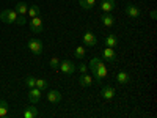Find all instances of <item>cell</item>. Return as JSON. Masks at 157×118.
Masks as SVG:
<instances>
[{
	"mask_svg": "<svg viewBox=\"0 0 157 118\" xmlns=\"http://www.w3.org/2000/svg\"><path fill=\"white\" fill-rule=\"evenodd\" d=\"M10 112V106L5 99H0V116H6Z\"/></svg>",
	"mask_w": 157,
	"mask_h": 118,
	"instance_id": "21",
	"label": "cell"
},
{
	"mask_svg": "<svg viewBox=\"0 0 157 118\" xmlns=\"http://www.w3.org/2000/svg\"><path fill=\"white\" fill-rule=\"evenodd\" d=\"M102 55H104V58H105L107 61H115L116 60V54H115L113 47H107L105 46V49L102 50Z\"/></svg>",
	"mask_w": 157,
	"mask_h": 118,
	"instance_id": "13",
	"label": "cell"
},
{
	"mask_svg": "<svg viewBox=\"0 0 157 118\" xmlns=\"http://www.w3.org/2000/svg\"><path fill=\"white\" fill-rule=\"evenodd\" d=\"M39 99H41V90L36 88V87H32L30 91H29V101L32 104H38Z\"/></svg>",
	"mask_w": 157,
	"mask_h": 118,
	"instance_id": "8",
	"label": "cell"
},
{
	"mask_svg": "<svg viewBox=\"0 0 157 118\" xmlns=\"http://www.w3.org/2000/svg\"><path fill=\"white\" fill-rule=\"evenodd\" d=\"M61 93L58 90H50V91H47V101L49 102H52V104H58L60 101H61Z\"/></svg>",
	"mask_w": 157,
	"mask_h": 118,
	"instance_id": "10",
	"label": "cell"
},
{
	"mask_svg": "<svg viewBox=\"0 0 157 118\" xmlns=\"http://www.w3.org/2000/svg\"><path fill=\"white\" fill-rule=\"evenodd\" d=\"M49 65H50V68H52V69H58V65H60V60H58L57 57H54V58H50Z\"/></svg>",
	"mask_w": 157,
	"mask_h": 118,
	"instance_id": "24",
	"label": "cell"
},
{
	"mask_svg": "<svg viewBox=\"0 0 157 118\" xmlns=\"http://www.w3.org/2000/svg\"><path fill=\"white\" fill-rule=\"evenodd\" d=\"M30 30L33 33H41L44 30V24H43V19L36 16V18H32L30 19Z\"/></svg>",
	"mask_w": 157,
	"mask_h": 118,
	"instance_id": "5",
	"label": "cell"
},
{
	"mask_svg": "<svg viewBox=\"0 0 157 118\" xmlns=\"http://www.w3.org/2000/svg\"><path fill=\"white\" fill-rule=\"evenodd\" d=\"M35 87L39 88V90H46L47 88V81H44V79H36V82H35Z\"/></svg>",
	"mask_w": 157,
	"mask_h": 118,
	"instance_id": "23",
	"label": "cell"
},
{
	"mask_svg": "<svg viewBox=\"0 0 157 118\" xmlns=\"http://www.w3.org/2000/svg\"><path fill=\"white\" fill-rule=\"evenodd\" d=\"M104 43H105V46H107V47H113V49H115V47L118 46V43H120V39H118V36H116V35L110 33L109 36H105Z\"/></svg>",
	"mask_w": 157,
	"mask_h": 118,
	"instance_id": "12",
	"label": "cell"
},
{
	"mask_svg": "<svg viewBox=\"0 0 157 118\" xmlns=\"http://www.w3.org/2000/svg\"><path fill=\"white\" fill-rule=\"evenodd\" d=\"M124 11H126V14L130 18V19H138L140 18V8L138 6H135V5H132V3H127L126 5V8H124Z\"/></svg>",
	"mask_w": 157,
	"mask_h": 118,
	"instance_id": "7",
	"label": "cell"
},
{
	"mask_svg": "<svg viewBox=\"0 0 157 118\" xmlns=\"http://www.w3.org/2000/svg\"><path fill=\"white\" fill-rule=\"evenodd\" d=\"M13 10H14L19 16H25V14H27V10H29V5L25 3V2H17Z\"/></svg>",
	"mask_w": 157,
	"mask_h": 118,
	"instance_id": "16",
	"label": "cell"
},
{
	"mask_svg": "<svg viewBox=\"0 0 157 118\" xmlns=\"http://www.w3.org/2000/svg\"><path fill=\"white\" fill-rule=\"evenodd\" d=\"M82 41L85 43L86 47H93V46H96V43H98V38H96V35H94L93 32L86 30V32L83 33V36H82Z\"/></svg>",
	"mask_w": 157,
	"mask_h": 118,
	"instance_id": "6",
	"label": "cell"
},
{
	"mask_svg": "<svg viewBox=\"0 0 157 118\" xmlns=\"http://www.w3.org/2000/svg\"><path fill=\"white\" fill-rule=\"evenodd\" d=\"M115 93H116V91H115V88L112 85H105V87H102V90H101V96L104 99H113Z\"/></svg>",
	"mask_w": 157,
	"mask_h": 118,
	"instance_id": "9",
	"label": "cell"
},
{
	"mask_svg": "<svg viewBox=\"0 0 157 118\" xmlns=\"http://www.w3.org/2000/svg\"><path fill=\"white\" fill-rule=\"evenodd\" d=\"M88 69H91V73H93V79H98V81H104V79L107 77V74H109V69L105 66V63H104L101 58H98V57H94L93 60L90 61Z\"/></svg>",
	"mask_w": 157,
	"mask_h": 118,
	"instance_id": "1",
	"label": "cell"
},
{
	"mask_svg": "<svg viewBox=\"0 0 157 118\" xmlns=\"http://www.w3.org/2000/svg\"><path fill=\"white\" fill-rule=\"evenodd\" d=\"M116 82H118V84H121V85L129 84V82H130V74L126 73V71H120V73L116 74Z\"/></svg>",
	"mask_w": 157,
	"mask_h": 118,
	"instance_id": "15",
	"label": "cell"
},
{
	"mask_svg": "<svg viewBox=\"0 0 157 118\" xmlns=\"http://www.w3.org/2000/svg\"><path fill=\"white\" fill-rule=\"evenodd\" d=\"M39 6L38 5H30L29 6V10H27V16L32 19V18H36V16H39Z\"/></svg>",
	"mask_w": 157,
	"mask_h": 118,
	"instance_id": "19",
	"label": "cell"
},
{
	"mask_svg": "<svg viewBox=\"0 0 157 118\" xmlns=\"http://www.w3.org/2000/svg\"><path fill=\"white\" fill-rule=\"evenodd\" d=\"M25 22H27L25 16H19V14H17V19H16V22H14V24H17V25H24Z\"/></svg>",
	"mask_w": 157,
	"mask_h": 118,
	"instance_id": "26",
	"label": "cell"
},
{
	"mask_svg": "<svg viewBox=\"0 0 157 118\" xmlns=\"http://www.w3.org/2000/svg\"><path fill=\"white\" fill-rule=\"evenodd\" d=\"M58 68H60V71H61L63 74H66V76L74 74L75 69H77V68H75V65H74L71 60H68V58H66V60H63V61L58 65Z\"/></svg>",
	"mask_w": 157,
	"mask_h": 118,
	"instance_id": "4",
	"label": "cell"
},
{
	"mask_svg": "<svg viewBox=\"0 0 157 118\" xmlns=\"http://www.w3.org/2000/svg\"><path fill=\"white\" fill-rule=\"evenodd\" d=\"M17 19V13L14 10H3L0 13V21L3 24H14Z\"/></svg>",
	"mask_w": 157,
	"mask_h": 118,
	"instance_id": "3",
	"label": "cell"
},
{
	"mask_svg": "<svg viewBox=\"0 0 157 118\" xmlns=\"http://www.w3.org/2000/svg\"><path fill=\"white\" fill-rule=\"evenodd\" d=\"M24 118H36L38 116V110H36V107L35 106H27L24 109Z\"/></svg>",
	"mask_w": 157,
	"mask_h": 118,
	"instance_id": "18",
	"label": "cell"
},
{
	"mask_svg": "<svg viewBox=\"0 0 157 118\" xmlns=\"http://www.w3.org/2000/svg\"><path fill=\"white\" fill-rule=\"evenodd\" d=\"M78 84H80L82 87H91L93 85V76H88L86 73L82 74L80 77H78Z\"/></svg>",
	"mask_w": 157,
	"mask_h": 118,
	"instance_id": "17",
	"label": "cell"
},
{
	"mask_svg": "<svg viewBox=\"0 0 157 118\" xmlns=\"http://www.w3.org/2000/svg\"><path fill=\"white\" fill-rule=\"evenodd\" d=\"M24 82H25V85H27V87H30V88H32V87H35L36 79H35V77H32V76H29V77H25V81H24Z\"/></svg>",
	"mask_w": 157,
	"mask_h": 118,
	"instance_id": "25",
	"label": "cell"
},
{
	"mask_svg": "<svg viewBox=\"0 0 157 118\" xmlns=\"http://www.w3.org/2000/svg\"><path fill=\"white\" fill-rule=\"evenodd\" d=\"M77 69H78V71H80L82 74H85V73H88V66H86V65H85V63H82V65H80V66H78Z\"/></svg>",
	"mask_w": 157,
	"mask_h": 118,
	"instance_id": "27",
	"label": "cell"
},
{
	"mask_svg": "<svg viewBox=\"0 0 157 118\" xmlns=\"http://www.w3.org/2000/svg\"><path fill=\"white\" fill-rule=\"evenodd\" d=\"M27 47L30 49V52H32V54H35V55H41V54H43V49H44L43 41H41V39H38V38L29 39Z\"/></svg>",
	"mask_w": 157,
	"mask_h": 118,
	"instance_id": "2",
	"label": "cell"
},
{
	"mask_svg": "<svg viewBox=\"0 0 157 118\" xmlns=\"http://www.w3.org/2000/svg\"><path fill=\"white\" fill-rule=\"evenodd\" d=\"M98 0H78V3H80V6L83 10H91V8H94Z\"/></svg>",
	"mask_w": 157,
	"mask_h": 118,
	"instance_id": "20",
	"label": "cell"
},
{
	"mask_svg": "<svg viewBox=\"0 0 157 118\" xmlns=\"http://www.w3.org/2000/svg\"><path fill=\"white\" fill-rule=\"evenodd\" d=\"M74 55H75V58H78V60L85 58V55H86V52H85V46H77V47H75V50H74Z\"/></svg>",
	"mask_w": 157,
	"mask_h": 118,
	"instance_id": "22",
	"label": "cell"
},
{
	"mask_svg": "<svg viewBox=\"0 0 157 118\" xmlns=\"http://www.w3.org/2000/svg\"><path fill=\"white\" fill-rule=\"evenodd\" d=\"M99 19H101V22L105 25V27H112V25L115 24V18L112 16V13H104Z\"/></svg>",
	"mask_w": 157,
	"mask_h": 118,
	"instance_id": "14",
	"label": "cell"
},
{
	"mask_svg": "<svg viewBox=\"0 0 157 118\" xmlns=\"http://www.w3.org/2000/svg\"><path fill=\"white\" fill-rule=\"evenodd\" d=\"M99 6H101V10H102L104 13H112L116 5H115V0H102Z\"/></svg>",
	"mask_w": 157,
	"mask_h": 118,
	"instance_id": "11",
	"label": "cell"
}]
</instances>
